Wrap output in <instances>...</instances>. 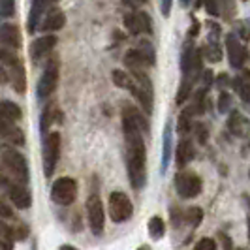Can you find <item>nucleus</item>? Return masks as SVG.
I'll return each instance as SVG.
<instances>
[{
	"mask_svg": "<svg viewBox=\"0 0 250 250\" xmlns=\"http://www.w3.org/2000/svg\"><path fill=\"white\" fill-rule=\"evenodd\" d=\"M194 250H216V243L211 237H203L194 245Z\"/></svg>",
	"mask_w": 250,
	"mask_h": 250,
	"instance_id": "2f4dec72",
	"label": "nucleus"
},
{
	"mask_svg": "<svg viewBox=\"0 0 250 250\" xmlns=\"http://www.w3.org/2000/svg\"><path fill=\"white\" fill-rule=\"evenodd\" d=\"M61 119H62V113L61 109L55 105V104H49L43 113H42V123H40V128H42V136H47V130H49V126L53 123H61Z\"/></svg>",
	"mask_w": 250,
	"mask_h": 250,
	"instance_id": "aec40b11",
	"label": "nucleus"
},
{
	"mask_svg": "<svg viewBox=\"0 0 250 250\" xmlns=\"http://www.w3.org/2000/svg\"><path fill=\"white\" fill-rule=\"evenodd\" d=\"M2 79L8 81L13 90L19 94H23L26 90L25 64L13 53H8V49H2Z\"/></svg>",
	"mask_w": 250,
	"mask_h": 250,
	"instance_id": "7ed1b4c3",
	"label": "nucleus"
},
{
	"mask_svg": "<svg viewBox=\"0 0 250 250\" xmlns=\"http://www.w3.org/2000/svg\"><path fill=\"white\" fill-rule=\"evenodd\" d=\"M66 25V15H64L61 10H49V12L45 13V17L42 19V30L43 32H57V30H61L62 26Z\"/></svg>",
	"mask_w": 250,
	"mask_h": 250,
	"instance_id": "a211bd4d",
	"label": "nucleus"
},
{
	"mask_svg": "<svg viewBox=\"0 0 250 250\" xmlns=\"http://www.w3.org/2000/svg\"><path fill=\"white\" fill-rule=\"evenodd\" d=\"M229 83V79H228V75L226 74H222L220 77H218V87L220 88H224V85H228Z\"/></svg>",
	"mask_w": 250,
	"mask_h": 250,
	"instance_id": "58836bf2",
	"label": "nucleus"
},
{
	"mask_svg": "<svg viewBox=\"0 0 250 250\" xmlns=\"http://www.w3.org/2000/svg\"><path fill=\"white\" fill-rule=\"evenodd\" d=\"M0 132H2V139L6 143H10L13 147H23L25 145V134L19 126H15V123L2 119L0 121Z\"/></svg>",
	"mask_w": 250,
	"mask_h": 250,
	"instance_id": "2eb2a0df",
	"label": "nucleus"
},
{
	"mask_svg": "<svg viewBox=\"0 0 250 250\" xmlns=\"http://www.w3.org/2000/svg\"><path fill=\"white\" fill-rule=\"evenodd\" d=\"M249 228H250V220H249ZM249 237H250V233H249Z\"/></svg>",
	"mask_w": 250,
	"mask_h": 250,
	"instance_id": "a18cd8bd",
	"label": "nucleus"
},
{
	"mask_svg": "<svg viewBox=\"0 0 250 250\" xmlns=\"http://www.w3.org/2000/svg\"><path fill=\"white\" fill-rule=\"evenodd\" d=\"M149 235L154 241H160L166 235V224L160 216H152L149 220Z\"/></svg>",
	"mask_w": 250,
	"mask_h": 250,
	"instance_id": "393cba45",
	"label": "nucleus"
},
{
	"mask_svg": "<svg viewBox=\"0 0 250 250\" xmlns=\"http://www.w3.org/2000/svg\"><path fill=\"white\" fill-rule=\"evenodd\" d=\"M203 220V209L201 207H188L185 211V222L192 228H198Z\"/></svg>",
	"mask_w": 250,
	"mask_h": 250,
	"instance_id": "bb28decb",
	"label": "nucleus"
},
{
	"mask_svg": "<svg viewBox=\"0 0 250 250\" xmlns=\"http://www.w3.org/2000/svg\"><path fill=\"white\" fill-rule=\"evenodd\" d=\"M228 128H229V132H231L233 136H237V138H247L250 132V121L245 115H241L239 111H231L229 113V119H228Z\"/></svg>",
	"mask_w": 250,
	"mask_h": 250,
	"instance_id": "dca6fc26",
	"label": "nucleus"
},
{
	"mask_svg": "<svg viewBox=\"0 0 250 250\" xmlns=\"http://www.w3.org/2000/svg\"><path fill=\"white\" fill-rule=\"evenodd\" d=\"M226 49H228V59H229V64L233 68H243V64L247 61V49L245 45L241 43V40L233 34H228L226 36Z\"/></svg>",
	"mask_w": 250,
	"mask_h": 250,
	"instance_id": "ddd939ff",
	"label": "nucleus"
},
{
	"mask_svg": "<svg viewBox=\"0 0 250 250\" xmlns=\"http://www.w3.org/2000/svg\"><path fill=\"white\" fill-rule=\"evenodd\" d=\"M198 30H200V23L194 19V21H192V26H190V32H188V36H190V38L198 36Z\"/></svg>",
	"mask_w": 250,
	"mask_h": 250,
	"instance_id": "4c0bfd02",
	"label": "nucleus"
},
{
	"mask_svg": "<svg viewBox=\"0 0 250 250\" xmlns=\"http://www.w3.org/2000/svg\"><path fill=\"white\" fill-rule=\"evenodd\" d=\"M123 132L126 141L128 179L132 188L141 190L147 183V149L143 134L149 132V125L134 105H125L123 109Z\"/></svg>",
	"mask_w": 250,
	"mask_h": 250,
	"instance_id": "f257e3e1",
	"label": "nucleus"
},
{
	"mask_svg": "<svg viewBox=\"0 0 250 250\" xmlns=\"http://www.w3.org/2000/svg\"><path fill=\"white\" fill-rule=\"evenodd\" d=\"M194 156H196V149H194V143L190 141L188 138H183L179 141V145H177V150H175V162H177V167H185L188 164L194 160Z\"/></svg>",
	"mask_w": 250,
	"mask_h": 250,
	"instance_id": "f3484780",
	"label": "nucleus"
},
{
	"mask_svg": "<svg viewBox=\"0 0 250 250\" xmlns=\"http://www.w3.org/2000/svg\"><path fill=\"white\" fill-rule=\"evenodd\" d=\"M45 0H34L32 2V10H30V19H28V32H34L38 26V21L40 17L43 15V10H45Z\"/></svg>",
	"mask_w": 250,
	"mask_h": 250,
	"instance_id": "5701e85b",
	"label": "nucleus"
},
{
	"mask_svg": "<svg viewBox=\"0 0 250 250\" xmlns=\"http://www.w3.org/2000/svg\"><path fill=\"white\" fill-rule=\"evenodd\" d=\"M224 243H226V250H233L231 249V241H229V239L224 237Z\"/></svg>",
	"mask_w": 250,
	"mask_h": 250,
	"instance_id": "a19ab883",
	"label": "nucleus"
},
{
	"mask_svg": "<svg viewBox=\"0 0 250 250\" xmlns=\"http://www.w3.org/2000/svg\"><path fill=\"white\" fill-rule=\"evenodd\" d=\"M59 85V57L51 55L49 61L45 62L43 74L38 81V96L40 98H49Z\"/></svg>",
	"mask_w": 250,
	"mask_h": 250,
	"instance_id": "39448f33",
	"label": "nucleus"
},
{
	"mask_svg": "<svg viewBox=\"0 0 250 250\" xmlns=\"http://www.w3.org/2000/svg\"><path fill=\"white\" fill-rule=\"evenodd\" d=\"M0 115H2V119H6V121L17 123V121H21L23 111H21V107H19L17 104H13V102H10V100H4L2 102V107H0Z\"/></svg>",
	"mask_w": 250,
	"mask_h": 250,
	"instance_id": "4be33fe9",
	"label": "nucleus"
},
{
	"mask_svg": "<svg viewBox=\"0 0 250 250\" xmlns=\"http://www.w3.org/2000/svg\"><path fill=\"white\" fill-rule=\"evenodd\" d=\"M203 53H205V57H207L211 62H218V61H220V57H222V53H220V47H218L214 42H209V43L205 45Z\"/></svg>",
	"mask_w": 250,
	"mask_h": 250,
	"instance_id": "c85d7f7f",
	"label": "nucleus"
},
{
	"mask_svg": "<svg viewBox=\"0 0 250 250\" xmlns=\"http://www.w3.org/2000/svg\"><path fill=\"white\" fill-rule=\"evenodd\" d=\"M203 181L200 175L192 173V171H179L175 175V190L177 194L185 200H192L201 194Z\"/></svg>",
	"mask_w": 250,
	"mask_h": 250,
	"instance_id": "1a4fd4ad",
	"label": "nucleus"
},
{
	"mask_svg": "<svg viewBox=\"0 0 250 250\" xmlns=\"http://www.w3.org/2000/svg\"><path fill=\"white\" fill-rule=\"evenodd\" d=\"M59 158H61V134L51 132L43 138V171L47 179L55 173Z\"/></svg>",
	"mask_w": 250,
	"mask_h": 250,
	"instance_id": "0eeeda50",
	"label": "nucleus"
},
{
	"mask_svg": "<svg viewBox=\"0 0 250 250\" xmlns=\"http://www.w3.org/2000/svg\"><path fill=\"white\" fill-rule=\"evenodd\" d=\"M194 107L190 105V107H187V109H183V113L179 115V125H177V128H179V134H183V136H187L188 132L192 130V126H194V123H192V117H194Z\"/></svg>",
	"mask_w": 250,
	"mask_h": 250,
	"instance_id": "b1692460",
	"label": "nucleus"
},
{
	"mask_svg": "<svg viewBox=\"0 0 250 250\" xmlns=\"http://www.w3.org/2000/svg\"><path fill=\"white\" fill-rule=\"evenodd\" d=\"M132 214H134V205H132L130 198L121 190L111 192V196H109V216H111L113 222L123 224L126 220H130Z\"/></svg>",
	"mask_w": 250,
	"mask_h": 250,
	"instance_id": "6e6552de",
	"label": "nucleus"
},
{
	"mask_svg": "<svg viewBox=\"0 0 250 250\" xmlns=\"http://www.w3.org/2000/svg\"><path fill=\"white\" fill-rule=\"evenodd\" d=\"M243 102H245V104H249V105H250V90H249V94H247V96L243 98Z\"/></svg>",
	"mask_w": 250,
	"mask_h": 250,
	"instance_id": "79ce46f5",
	"label": "nucleus"
},
{
	"mask_svg": "<svg viewBox=\"0 0 250 250\" xmlns=\"http://www.w3.org/2000/svg\"><path fill=\"white\" fill-rule=\"evenodd\" d=\"M2 45H4V49L10 51L21 47V34H19V28L15 25L2 26Z\"/></svg>",
	"mask_w": 250,
	"mask_h": 250,
	"instance_id": "6ab92c4d",
	"label": "nucleus"
},
{
	"mask_svg": "<svg viewBox=\"0 0 250 250\" xmlns=\"http://www.w3.org/2000/svg\"><path fill=\"white\" fill-rule=\"evenodd\" d=\"M59 250H79V249H75V247H72V245H62Z\"/></svg>",
	"mask_w": 250,
	"mask_h": 250,
	"instance_id": "ea45409f",
	"label": "nucleus"
},
{
	"mask_svg": "<svg viewBox=\"0 0 250 250\" xmlns=\"http://www.w3.org/2000/svg\"><path fill=\"white\" fill-rule=\"evenodd\" d=\"M77 198V183L72 177H61L53 183L51 187V200L55 201L57 205L68 207L72 205Z\"/></svg>",
	"mask_w": 250,
	"mask_h": 250,
	"instance_id": "423d86ee",
	"label": "nucleus"
},
{
	"mask_svg": "<svg viewBox=\"0 0 250 250\" xmlns=\"http://www.w3.org/2000/svg\"><path fill=\"white\" fill-rule=\"evenodd\" d=\"M138 250H150V249H149V247H139Z\"/></svg>",
	"mask_w": 250,
	"mask_h": 250,
	"instance_id": "c03bdc74",
	"label": "nucleus"
},
{
	"mask_svg": "<svg viewBox=\"0 0 250 250\" xmlns=\"http://www.w3.org/2000/svg\"><path fill=\"white\" fill-rule=\"evenodd\" d=\"M125 26L130 34H141V32H152V21L149 13L145 12H132L125 17Z\"/></svg>",
	"mask_w": 250,
	"mask_h": 250,
	"instance_id": "f8f14e48",
	"label": "nucleus"
},
{
	"mask_svg": "<svg viewBox=\"0 0 250 250\" xmlns=\"http://www.w3.org/2000/svg\"><path fill=\"white\" fill-rule=\"evenodd\" d=\"M125 64L128 70H145V66H149L145 57L141 55L139 49H130L125 55Z\"/></svg>",
	"mask_w": 250,
	"mask_h": 250,
	"instance_id": "412c9836",
	"label": "nucleus"
},
{
	"mask_svg": "<svg viewBox=\"0 0 250 250\" xmlns=\"http://www.w3.org/2000/svg\"><path fill=\"white\" fill-rule=\"evenodd\" d=\"M0 12H2V17H13L15 13V2L13 0H0Z\"/></svg>",
	"mask_w": 250,
	"mask_h": 250,
	"instance_id": "7c9ffc66",
	"label": "nucleus"
},
{
	"mask_svg": "<svg viewBox=\"0 0 250 250\" xmlns=\"http://www.w3.org/2000/svg\"><path fill=\"white\" fill-rule=\"evenodd\" d=\"M55 2H59V0H45V4L49 6V4H55Z\"/></svg>",
	"mask_w": 250,
	"mask_h": 250,
	"instance_id": "37998d69",
	"label": "nucleus"
},
{
	"mask_svg": "<svg viewBox=\"0 0 250 250\" xmlns=\"http://www.w3.org/2000/svg\"><path fill=\"white\" fill-rule=\"evenodd\" d=\"M87 218L88 226L94 235H102L105 228V213H104V203L98 194H90L87 198Z\"/></svg>",
	"mask_w": 250,
	"mask_h": 250,
	"instance_id": "9d476101",
	"label": "nucleus"
},
{
	"mask_svg": "<svg viewBox=\"0 0 250 250\" xmlns=\"http://www.w3.org/2000/svg\"><path fill=\"white\" fill-rule=\"evenodd\" d=\"M203 85H205V88L213 85V72L211 70L209 72H203Z\"/></svg>",
	"mask_w": 250,
	"mask_h": 250,
	"instance_id": "c9c22d12",
	"label": "nucleus"
},
{
	"mask_svg": "<svg viewBox=\"0 0 250 250\" xmlns=\"http://www.w3.org/2000/svg\"><path fill=\"white\" fill-rule=\"evenodd\" d=\"M111 77H113V83L117 87L126 88L130 94H134L138 98V102L141 104V107H143V111L149 113V115L152 113V92L141 87L138 81L134 79V75L126 74L123 70H113Z\"/></svg>",
	"mask_w": 250,
	"mask_h": 250,
	"instance_id": "20e7f679",
	"label": "nucleus"
},
{
	"mask_svg": "<svg viewBox=\"0 0 250 250\" xmlns=\"http://www.w3.org/2000/svg\"><path fill=\"white\" fill-rule=\"evenodd\" d=\"M205 10L209 15H218L220 10H218V0H205Z\"/></svg>",
	"mask_w": 250,
	"mask_h": 250,
	"instance_id": "f704fd0d",
	"label": "nucleus"
},
{
	"mask_svg": "<svg viewBox=\"0 0 250 250\" xmlns=\"http://www.w3.org/2000/svg\"><path fill=\"white\" fill-rule=\"evenodd\" d=\"M171 2H173V0H162V13H164V17H167V15H169V12H171Z\"/></svg>",
	"mask_w": 250,
	"mask_h": 250,
	"instance_id": "e433bc0d",
	"label": "nucleus"
},
{
	"mask_svg": "<svg viewBox=\"0 0 250 250\" xmlns=\"http://www.w3.org/2000/svg\"><path fill=\"white\" fill-rule=\"evenodd\" d=\"M55 45H57V36H53V34H43L42 38H38L36 42L30 45V57H32V61L34 62L43 61L51 51L55 49Z\"/></svg>",
	"mask_w": 250,
	"mask_h": 250,
	"instance_id": "4468645a",
	"label": "nucleus"
},
{
	"mask_svg": "<svg viewBox=\"0 0 250 250\" xmlns=\"http://www.w3.org/2000/svg\"><path fill=\"white\" fill-rule=\"evenodd\" d=\"M138 49L141 51V55L145 57L147 64H149V66H152V64H154V59H156V55H154V49H152V45H150L149 42H141Z\"/></svg>",
	"mask_w": 250,
	"mask_h": 250,
	"instance_id": "c756f323",
	"label": "nucleus"
},
{
	"mask_svg": "<svg viewBox=\"0 0 250 250\" xmlns=\"http://www.w3.org/2000/svg\"><path fill=\"white\" fill-rule=\"evenodd\" d=\"M194 132H196V136H198V141H200L201 145H203V143H207V136H209V134H207V128H205V125H196L194 126Z\"/></svg>",
	"mask_w": 250,
	"mask_h": 250,
	"instance_id": "72a5a7b5",
	"label": "nucleus"
},
{
	"mask_svg": "<svg viewBox=\"0 0 250 250\" xmlns=\"http://www.w3.org/2000/svg\"><path fill=\"white\" fill-rule=\"evenodd\" d=\"M229 105H231V98H229V94L228 92H220V98H218V109L220 113H226L229 109Z\"/></svg>",
	"mask_w": 250,
	"mask_h": 250,
	"instance_id": "473e14b6",
	"label": "nucleus"
},
{
	"mask_svg": "<svg viewBox=\"0 0 250 250\" xmlns=\"http://www.w3.org/2000/svg\"><path fill=\"white\" fill-rule=\"evenodd\" d=\"M13 243H15V239H13V235L8 231V228H6V224L2 222V233H0V247H2V250H13Z\"/></svg>",
	"mask_w": 250,
	"mask_h": 250,
	"instance_id": "cd10ccee",
	"label": "nucleus"
},
{
	"mask_svg": "<svg viewBox=\"0 0 250 250\" xmlns=\"http://www.w3.org/2000/svg\"><path fill=\"white\" fill-rule=\"evenodd\" d=\"M2 183H4V188H6L8 200L12 201L13 207H17V209H28L32 205V196H30V192L25 188L26 185L15 183V181H8L4 177H2Z\"/></svg>",
	"mask_w": 250,
	"mask_h": 250,
	"instance_id": "9b49d317",
	"label": "nucleus"
},
{
	"mask_svg": "<svg viewBox=\"0 0 250 250\" xmlns=\"http://www.w3.org/2000/svg\"><path fill=\"white\" fill-rule=\"evenodd\" d=\"M169 158H171V128H166L164 134V149H162V173H166L167 166H169Z\"/></svg>",
	"mask_w": 250,
	"mask_h": 250,
	"instance_id": "a878e982",
	"label": "nucleus"
},
{
	"mask_svg": "<svg viewBox=\"0 0 250 250\" xmlns=\"http://www.w3.org/2000/svg\"><path fill=\"white\" fill-rule=\"evenodd\" d=\"M2 177L21 185H28V164L26 158L13 147L2 149Z\"/></svg>",
	"mask_w": 250,
	"mask_h": 250,
	"instance_id": "f03ea898",
	"label": "nucleus"
}]
</instances>
